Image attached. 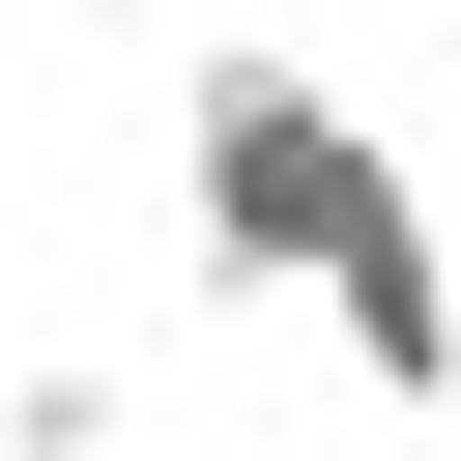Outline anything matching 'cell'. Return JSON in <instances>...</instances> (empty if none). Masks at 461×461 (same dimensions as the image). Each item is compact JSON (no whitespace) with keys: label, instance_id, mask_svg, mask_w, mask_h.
<instances>
[{"label":"cell","instance_id":"6da1fadb","mask_svg":"<svg viewBox=\"0 0 461 461\" xmlns=\"http://www.w3.org/2000/svg\"><path fill=\"white\" fill-rule=\"evenodd\" d=\"M173 202H202V288H317V346L375 403H461V259H432V173L317 86V58H202L173 86Z\"/></svg>","mask_w":461,"mask_h":461},{"label":"cell","instance_id":"7a4b0ae2","mask_svg":"<svg viewBox=\"0 0 461 461\" xmlns=\"http://www.w3.org/2000/svg\"><path fill=\"white\" fill-rule=\"evenodd\" d=\"M115 432H144L115 346H29V375H0V461H115Z\"/></svg>","mask_w":461,"mask_h":461},{"label":"cell","instance_id":"3957f363","mask_svg":"<svg viewBox=\"0 0 461 461\" xmlns=\"http://www.w3.org/2000/svg\"><path fill=\"white\" fill-rule=\"evenodd\" d=\"M86 29H202V0H86Z\"/></svg>","mask_w":461,"mask_h":461}]
</instances>
